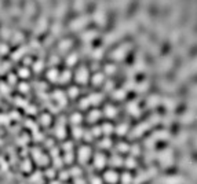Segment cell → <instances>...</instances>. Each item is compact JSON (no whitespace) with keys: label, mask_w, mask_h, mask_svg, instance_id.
<instances>
[{"label":"cell","mask_w":197,"mask_h":184,"mask_svg":"<svg viewBox=\"0 0 197 184\" xmlns=\"http://www.w3.org/2000/svg\"><path fill=\"white\" fill-rule=\"evenodd\" d=\"M102 99H104V96H102L101 94H94V95H90L88 98H86L84 100H81L80 107H81V109H87V106H90V104L101 103Z\"/></svg>","instance_id":"6da1fadb"},{"label":"cell","mask_w":197,"mask_h":184,"mask_svg":"<svg viewBox=\"0 0 197 184\" xmlns=\"http://www.w3.org/2000/svg\"><path fill=\"white\" fill-rule=\"evenodd\" d=\"M90 22V17H87V15H83V17H79L76 18L75 21L70 24V29L72 30H79V29H83L84 26H86L87 24Z\"/></svg>","instance_id":"7a4b0ae2"},{"label":"cell","mask_w":197,"mask_h":184,"mask_svg":"<svg viewBox=\"0 0 197 184\" xmlns=\"http://www.w3.org/2000/svg\"><path fill=\"white\" fill-rule=\"evenodd\" d=\"M128 50H130V44H124V45H121V47L117 48L116 51H113V54H110V57L113 58V59H116V61H121L123 58L127 55Z\"/></svg>","instance_id":"3957f363"},{"label":"cell","mask_w":197,"mask_h":184,"mask_svg":"<svg viewBox=\"0 0 197 184\" xmlns=\"http://www.w3.org/2000/svg\"><path fill=\"white\" fill-rule=\"evenodd\" d=\"M76 81L80 84H87V81H88V70H87V67L81 66V67L77 69V71H76Z\"/></svg>","instance_id":"277c9868"},{"label":"cell","mask_w":197,"mask_h":184,"mask_svg":"<svg viewBox=\"0 0 197 184\" xmlns=\"http://www.w3.org/2000/svg\"><path fill=\"white\" fill-rule=\"evenodd\" d=\"M90 155H91V150H90V147H81L80 151H79V161H80L81 163H86L87 161H88Z\"/></svg>","instance_id":"5b68a950"},{"label":"cell","mask_w":197,"mask_h":184,"mask_svg":"<svg viewBox=\"0 0 197 184\" xmlns=\"http://www.w3.org/2000/svg\"><path fill=\"white\" fill-rule=\"evenodd\" d=\"M117 173L114 172V170H107L106 173H105V180L107 181L109 184H114L117 181Z\"/></svg>","instance_id":"8992f818"},{"label":"cell","mask_w":197,"mask_h":184,"mask_svg":"<svg viewBox=\"0 0 197 184\" xmlns=\"http://www.w3.org/2000/svg\"><path fill=\"white\" fill-rule=\"evenodd\" d=\"M94 19L97 21V24L105 25V22H106V17H105V11H104V10L99 8L98 11L95 12V15H94Z\"/></svg>","instance_id":"52a82bcc"},{"label":"cell","mask_w":197,"mask_h":184,"mask_svg":"<svg viewBox=\"0 0 197 184\" xmlns=\"http://www.w3.org/2000/svg\"><path fill=\"white\" fill-rule=\"evenodd\" d=\"M105 162H106V159H105V155L104 154H97L95 155V159H94L95 168H98V169L104 168L105 166Z\"/></svg>","instance_id":"ba28073f"},{"label":"cell","mask_w":197,"mask_h":184,"mask_svg":"<svg viewBox=\"0 0 197 184\" xmlns=\"http://www.w3.org/2000/svg\"><path fill=\"white\" fill-rule=\"evenodd\" d=\"M47 78L50 81H53V83H55L57 80H59V71L57 69H50L47 73Z\"/></svg>","instance_id":"9c48e42d"},{"label":"cell","mask_w":197,"mask_h":184,"mask_svg":"<svg viewBox=\"0 0 197 184\" xmlns=\"http://www.w3.org/2000/svg\"><path fill=\"white\" fill-rule=\"evenodd\" d=\"M54 99H55L57 102H59L61 104H65V102H66L65 94H63L62 91H55L54 92Z\"/></svg>","instance_id":"30bf717a"},{"label":"cell","mask_w":197,"mask_h":184,"mask_svg":"<svg viewBox=\"0 0 197 184\" xmlns=\"http://www.w3.org/2000/svg\"><path fill=\"white\" fill-rule=\"evenodd\" d=\"M127 110H128L131 114H134V116H139V109H138L137 102H131V103L128 104V107H127Z\"/></svg>","instance_id":"8fae6325"},{"label":"cell","mask_w":197,"mask_h":184,"mask_svg":"<svg viewBox=\"0 0 197 184\" xmlns=\"http://www.w3.org/2000/svg\"><path fill=\"white\" fill-rule=\"evenodd\" d=\"M98 118H101V111H98V110H93L91 113L88 114V122H95Z\"/></svg>","instance_id":"7c38bea8"},{"label":"cell","mask_w":197,"mask_h":184,"mask_svg":"<svg viewBox=\"0 0 197 184\" xmlns=\"http://www.w3.org/2000/svg\"><path fill=\"white\" fill-rule=\"evenodd\" d=\"M72 47V40H62V41L59 43V45H58V48H59V51H68L69 48Z\"/></svg>","instance_id":"4fadbf2b"},{"label":"cell","mask_w":197,"mask_h":184,"mask_svg":"<svg viewBox=\"0 0 197 184\" xmlns=\"http://www.w3.org/2000/svg\"><path fill=\"white\" fill-rule=\"evenodd\" d=\"M164 183H165V184H179V183H182V177H178V176H172V177L164 179Z\"/></svg>","instance_id":"5bb4252c"},{"label":"cell","mask_w":197,"mask_h":184,"mask_svg":"<svg viewBox=\"0 0 197 184\" xmlns=\"http://www.w3.org/2000/svg\"><path fill=\"white\" fill-rule=\"evenodd\" d=\"M76 62H77V54H76V52L70 54V55L66 58V65H68V66H73Z\"/></svg>","instance_id":"9a60e30c"},{"label":"cell","mask_w":197,"mask_h":184,"mask_svg":"<svg viewBox=\"0 0 197 184\" xmlns=\"http://www.w3.org/2000/svg\"><path fill=\"white\" fill-rule=\"evenodd\" d=\"M105 114H106L109 118H113V117L117 114V110L114 109L113 106H106V109H105Z\"/></svg>","instance_id":"2e32d148"},{"label":"cell","mask_w":197,"mask_h":184,"mask_svg":"<svg viewBox=\"0 0 197 184\" xmlns=\"http://www.w3.org/2000/svg\"><path fill=\"white\" fill-rule=\"evenodd\" d=\"M95 37H97V32H94V30H91V32H87L86 34H83V40L86 43L91 41V40L95 39Z\"/></svg>","instance_id":"e0dca14e"},{"label":"cell","mask_w":197,"mask_h":184,"mask_svg":"<svg viewBox=\"0 0 197 184\" xmlns=\"http://www.w3.org/2000/svg\"><path fill=\"white\" fill-rule=\"evenodd\" d=\"M70 80V71L69 70H65V71H62V74H59V81L61 83H68V81Z\"/></svg>","instance_id":"ac0fdd59"},{"label":"cell","mask_w":197,"mask_h":184,"mask_svg":"<svg viewBox=\"0 0 197 184\" xmlns=\"http://www.w3.org/2000/svg\"><path fill=\"white\" fill-rule=\"evenodd\" d=\"M65 11H66V4L61 3L59 6L57 7V10H55V15H57V17H62V15L65 14Z\"/></svg>","instance_id":"d6986e66"},{"label":"cell","mask_w":197,"mask_h":184,"mask_svg":"<svg viewBox=\"0 0 197 184\" xmlns=\"http://www.w3.org/2000/svg\"><path fill=\"white\" fill-rule=\"evenodd\" d=\"M93 83L95 84V85H101V84L104 83V74H101V73H97V74L93 77Z\"/></svg>","instance_id":"ffe728a7"},{"label":"cell","mask_w":197,"mask_h":184,"mask_svg":"<svg viewBox=\"0 0 197 184\" xmlns=\"http://www.w3.org/2000/svg\"><path fill=\"white\" fill-rule=\"evenodd\" d=\"M46 26H47V19H44V18H42L39 21V24H37V28H36V30L37 32H42V30H44L46 29Z\"/></svg>","instance_id":"44dd1931"},{"label":"cell","mask_w":197,"mask_h":184,"mask_svg":"<svg viewBox=\"0 0 197 184\" xmlns=\"http://www.w3.org/2000/svg\"><path fill=\"white\" fill-rule=\"evenodd\" d=\"M101 131L104 132V133L109 135V133H112V132H113V126H112L110 124H105V125H102V128H101Z\"/></svg>","instance_id":"7402d4cb"},{"label":"cell","mask_w":197,"mask_h":184,"mask_svg":"<svg viewBox=\"0 0 197 184\" xmlns=\"http://www.w3.org/2000/svg\"><path fill=\"white\" fill-rule=\"evenodd\" d=\"M113 98L117 99V100H121V99L125 98V92L123 91V89H120V91H116V92L113 94Z\"/></svg>","instance_id":"603a6c76"},{"label":"cell","mask_w":197,"mask_h":184,"mask_svg":"<svg viewBox=\"0 0 197 184\" xmlns=\"http://www.w3.org/2000/svg\"><path fill=\"white\" fill-rule=\"evenodd\" d=\"M70 122H73V124H80V122H81V116H80L79 113L72 114V117H70Z\"/></svg>","instance_id":"cb8c5ba5"},{"label":"cell","mask_w":197,"mask_h":184,"mask_svg":"<svg viewBox=\"0 0 197 184\" xmlns=\"http://www.w3.org/2000/svg\"><path fill=\"white\" fill-rule=\"evenodd\" d=\"M127 128H128L127 124H120L119 126H117V135H124L125 132H127Z\"/></svg>","instance_id":"d4e9b609"},{"label":"cell","mask_w":197,"mask_h":184,"mask_svg":"<svg viewBox=\"0 0 197 184\" xmlns=\"http://www.w3.org/2000/svg\"><path fill=\"white\" fill-rule=\"evenodd\" d=\"M18 76H19V77H22V78H28V77H29V70H28V69H25V67L19 69V70H18Z\"/></svg>","instance_id":"484cf974"},{"label":"cell","mask_w":197,"mask_h":184,"mask_svg":"<svg viewBox=\"0 0 197 184\" xmlns=\"http://www.w3.org/2000/svg\"><path fill=\"white\" fill-rule=\"evenodd\" d=\"M44 67V63H43V61H37V62L33 65V69H35L36 73H39V71H42V69Z\"/></svg>","instance_id":"4316f807"},{"label":"cell","mask_w":197,"mask_h":184,"mask_svg":"<svg viewBox=\"0 0 197 184\" xmlns=\"http://www.w3.org/2000/svg\"><path fill=\"white\" fill-rule=\"evenodd\" d=\"M55 133H57V136H59V137H63V136H65V128H63V125H58V126H57V131H55Z\"/></svg>","instance_id":"83f0119b"},{"label":"cell","mask_w":197,"mask_h":184,"mask_svg":"<svg viewBox=\"0 0 197 184\" xmlns=\"http://www.w3.org/2000/svg\"><path fill=\"white\" fill-rule=\"evenodd\" d=\"M105 70H106V74H114V73H116V66L114 65H107Z\"/></svg>","instance_id":"f1b7e54d"},{"label":"cell","mask_w":197,"mask_h":184,"mask_svg":"<svg viewBox=\"0 0 197 184\" xmlns=\"http://www.w3.org/2000/svg\"><path fill=\"white\" fill-rule=\"evenodd\" d=\"M40 122H42L43 125H48L50 124V116H48V114H43V116L40 117Z\"/></svg>","instance_id":"f546056e"},{"label":"cell","mask_w":197,"mask_h":184,"mask_svg":"<svg viewBox=\"0 0 197 184\" xmlns=\"http://www.w3.org/2000/svg\"><path fill=\"white\" fill-rule=\"evenodd\" d=\"M121 162H123L121 158H119V157H113L110 159V163H113L114 166H120V165H121Z\"/></svg>","instance_id":"4dcf8cb0"},{"label":"cell","mask_w":197,"mask_h":184,"mask_svg":"<svg viewBox=\"0 0 197 184\" xmlns=\"http://www.w3.org/2000/svg\"><path fill=\"white\" fill-rule=\"evenodd\" d=\"M77 95H79V89L77 88H75V87H73V88L69 89V96H70V98H76Z\"/></svg>","instance_id":"1f68e13d"},{"label":"cell","mask_w":197,"mask_h":184,"mask_svg":"<svg viewBox=\"0 0 197 184\" xmlns=\"http://www.w3.org/2000/svg\"><path fill=\"white\" fill-rule=\"evenodd\" d=\"M149 106H155V104H157L158 103V98L156 95H153V96H150V99H149Z\"/></svg>","instance_id":"d6a6232c"},{"label":"cell","mask_w":197,"mask_h":184,"mask_svg":"<svg viewBox=\"0 0 197 184\" xmlns=\"http://www.w3.org/2000/svg\"><path fill=\"white\" fill-rule=\"evenodd\" d=\"M73 135H75V137H81L83 136V129L81 128H75L73 129Z\"/></svg>","instance_id":"836d02e7"},{"label":"cell","mask_w":197,"mask_h":184,"mask_svg":"<svg viewBox=\"0 0 197 184\" xmlns=\"http://www.w3.org/2000/svg\"><path fill=\"white\" fill-rule=\"evenodd\" d=\"M53 33H54V34H59V33H61V24H54Z\"/></svg>","instance_id":"e575fe53"},{"label":"cell","mask_w":197,"mask_h":184,"mask_svg":"<svg viewBox=\"0 0 197 184\" xmlns=\"http://www.w3.org/2000/svg\"><path fill=\"white\" fill-rule=\"evenodd\" d=\"M8 52V47L6 44H0V55H6Z\"/></svg>","instance_id":"d590c367"},{"label":"cell","mask_w":197,"mask_h":184,"mask_svg":"<svg viewBox=\"0 0 197 184\" xmlns=\"http://www.w3.org/2000/svg\"><path fill=\"white\" fill-rule=\"evenodd\" d=\"M125 162H127L125 165H127L128 168H134L135 165H137V163H135V159H134V158H128V159L125 161Z\"/></svg>","instance_id":"8d00e7d4"},{"label":"cell","mask_w":197,"mask_h":184,"mask_svg":"<svg viewBox=\"0 0 197 184\" xmlns=\"http://www.w3.org/2000/svg\"><path fill=\"white\" fill-rule=\"evenodd\" d=\"M26 12H28V14H33V12H35V6H33L32 3H28L26 4Z\"/></svg>","instance_id":"74e56055"},{"label":"cell","mask_w":197,"mask_h":184,"mask_svg":"<svg viewBox=\"0 0 197 184\" xmlns=\"http://www.w3.org/2000/svg\"><path fill=\"white\" fill-rule=\"evenodd\" d=\"M84 0H76V10H83Z\"/></svg>","instance_id":"f35d334b"},{"label":"cell","mask_w":197,"mask_h":184,"mask_svg":"<svg viewBox=\"0 0 197 184\" xmlns=\"http://www.w3.org/2000/svg\"><path fill=\"white\" fill-rule=\"evenodd\" d=\"M119 150H120L121 153L128 151V146H127V144H123V143H120V144H119Z\"/></svg>","instance_id":"ab89813d"},{"label":"cell","mask_w":197,"mask_h":184,"mask_svg":"<svg viewBox=\"0 0 197 184\" xmlns=\"http://www.w3.org/2000/svg\"><path fill=\"white\" fill-rule=\"evenodd\" d=\"M19 91H21V92H28V91H29L28 84H21V85H19Z\"/></svg>","instance_id":"60d3db41"},{"label":"cell","mask_w":197,"mask_h":184,"mask_svg":"<svg viewBox=\"0 0 197 184\" xmlns=\"http://www.w3.org/2000/svg\"><path fill=\"white\" fill-rule=\"evenodd\" d=\"M93 57L94 58H101L102 57V50H95L93 54Z\"/></svg>","instance_id":"b9f144b4"},{"label":"cell","mask_w":197,"mask_h":184,"mask_svg":"<svg viewBox=\"0 0 197 184\" xmlns=\"http://www.w3.org/2000/svg\"><path fill=\"white\" fill-rule=\"evenodd\" d=\"M123 179H124V184H130V181H131V176H130L128 173H125Z\"/></svg>","instance_id":"7bdbcfd3"},{"label":"cell","mask_w":197,"mask_h":184,"mask_svg":"<svg viewBox=\"0 0 197 184\" xmlns=\"http://www.w3.org/2000/svg\"><path fill=\"white\" fill-rule=\"evenodd\" d=\"M91 184H102V180L99 177H93L91 179Z\"/></svg>","instance_id":"ee69618b"},{"label":"cell","mask_w":197,"mask_h":184,"mask_svg":"<svg viewBox=\"0 0 197 184\" xmlns=\"http://www.w3.org/2000/svg\"><path fill=\"white\" fill-rule=\"evenodd\" d=\"M99 146H101V147H109V146H110V140H109V139L104 140V142H102Z\"/></svg>","instance_id":"f6af8a7d"},{"label":"cell","mask_w":197,"mask_h":184,"mask_svg":"<svg viewBox=\"0 0 197 184\" xmlns=\"http://www.w3.org/2000/svg\"><path fill=\"white\" fill-rule=\"evenodd\" d=\"M101 128H94V129H93V135H95V136H98V135L99 133H101Z\"/></svg>","instance_id":"bcb514c9"},{"label":"cell","mask_w":197,"mask_h":184,"mask_svg":"<svg viewBox=\"0 0 197 184\" xmlns=\"http://www.w3.org/2000/svg\"><path fill=\"white\" fill-rule=\"evenodd\" d=\"M15 81H17V77L11 74V76L8 77V83H10V84H15Z\"/></svg>","instance_id":"7dc6e473"},{"label":"cell","mask_w":197,"mask_h":184,"mask_svg":"<svg viewBox=\"0 0 197 184\" xmlns=\"http://www.w3.org/2000/svg\"><path fill=\"white\" fill-rule=\"evenodd\" d=\"M112 88H113V83H112V81L106 83V89H107V91H109V89H112Z\"/></svg>","instance_id":"c3c4849f"},{"label":"cell","mask_w":197,"mask_h":184,"mask_svg":"<svg viewBox=\"0 0 197 184\" xmlns=\"http://www.w3.org/2000/svg\"><path fill=\"white\" fill-rule=\"evenodd\" d=\"M132 154H134V153H135V154H138V153H139V147H138V146H135V147H132Z\"/></svg>","instance_id":"681fc988"},{"label":"cell","mask_w":197,"mask_h":184,"mask_svg":"<svg viewBox=\"0 0 197 184\" xmlns=\"http://www.w3.org/2000/svg\"><path fill=\"white\" fill-rule=\"evenodd\" d=\"M51 63H53V65H55V63H58V58L53 57V58H51Z\"/></svg>","instance_id":"f907efd6"}]
</instances>
